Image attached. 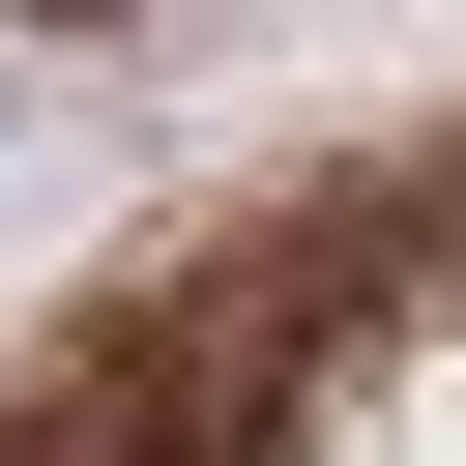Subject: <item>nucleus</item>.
<instances>
[{
    "label": "nucleus",
    "mask_w": 466,
    "mask_h": 466,
    "mask_svg": "<svg viewBox=\"0 0 466 466\" xmlns=\"http://www.w3.org/2000/svg\"><path fill=\"white\" fill-rule=\"evenodd\" d=\"M0 29H29V58H58V29H175V0H0Z\"/></svg>",
    "instance_id": "nucleus-1"
},
{
    "label": "nucleus",
    "mask_w": 466,
    "mask_h": 466,
    "mask_svg": "<svg viewBox=\"0 0 466 466\" xmlns=\"http://www.w3.org/2000/svg\"><path fill=\"white\" fill-rule=\"evenodd\" d=\"M0 116H29V87H0Z\"/></svg>",
    "instance_id": "nucleus-2"
}]
</instances>
